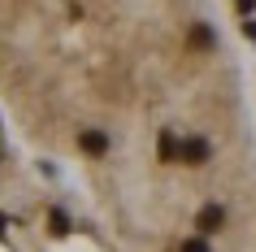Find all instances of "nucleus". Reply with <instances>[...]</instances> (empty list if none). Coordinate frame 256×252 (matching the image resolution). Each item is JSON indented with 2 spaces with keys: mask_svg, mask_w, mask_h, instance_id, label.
Wrapping results in <instances>:
<instances>
[{
  "mask_svg": "<svg viewBox=\"0 0 256 252\" xmlns=\"http://www.w3.org/2000/svg\"><path fill=\"white\" fill-rule=\"evenodd\" d=\"M0 109L108 252H256V105L217 0H0Z\"/></svg>",
  "mask_w": 256,
  "mask_h": 252,
  "instance_id": "1",
  "label": "nucleus"
},
{
  "mask_svg": "<svg viewBox=\"0 0 256 252\" xmlns=\"http://www.w3.org/2000/svg\"><path fill=\"white\" fill-rule=\"evenodd\" d=\"M248 83H252V105H256V53L248 57Z\"/></svg>",
  "mask_w": 256,
  "mask_h": 252,
  "instance_id": "2",
  "label": "nucleus"
}]
</instances>
